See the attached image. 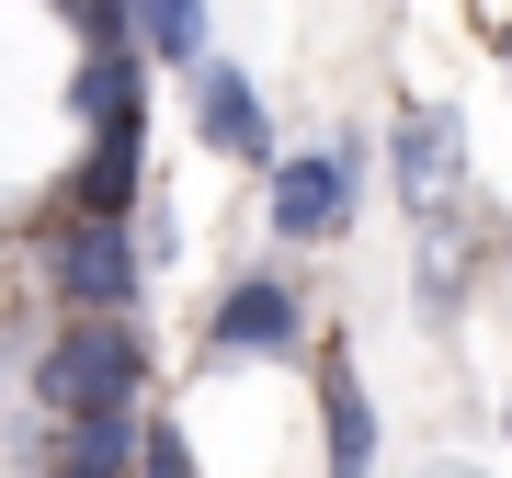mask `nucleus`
Instances as JSON below:
<instances>
[{"instance_id":"obj_1","label":"nucleus","mask_w":512,"mask_h":478,"mask_svg":"<svg viewBox=\"0 0 512 478\" xmlns=\"http://www.w3.org/2000/svg\"><path fill=\"white\" fill-rule=\"evenodd\" d=\"M137 376H148V353H137V331L114 308H80L69 331H57L46 353H35V399L57 410V422H80V410H114V399H137Z\"/></svg>"},{"instance_id":"obj_2","label":"nucleus","mask_w":512,"mask_h":478,"mask_svg":"<svg viewBox=\"0 0 512 478\" xmlns=\"http://www.w3.org/2000/svg\"><path fill=\"white\" fill-rule=\"evenodd\" d=\"M137 262H148V239H126L114 217H80V205H69V217L46 228V285L69 296V308H126Z\"/></svg>"},{"instance_id":"obj_3","label":"nucleus","mask_w":512,"mask_h":478,"mask_svg":"<svg viewBox=\"0 0 512 478\" xmlns=\"http://www.w3.org/2000/svg\"><path fill=\"white\" fill-rule=\"evenodd\" d=\"M353 194H365V148H308V160H274V239H342Z\"/></svg>"},{"instance_id":"obj_4","label":"nucleus","mask_w":512,"mask_h":478,"mask_svg":"<svg viewBox=\"0 0 512 478\" xmlns=\"http://www.w3.org/2000/svg\"><path fill=\"white\" fill-rule=\"evenodd\" d=\"M387 160H399L410 217H444V194H456V171H467V126H456V103H399Z\"/></svg>"},{"instance_id":"obj_5","label":"nucleus","mask_w":512,"mask_h":478,"mask_svg":"<svg viewBox=\"0 0 512 478\" xmlns=\"http://www.w3.org/2000/svg\"><path fill=\"white\" fill-rule=\"evenodd\" d=\"M296 331H308V308H296V285H274V274L228 285V296H217V319H205V342H217L228 365H262V353H296Z\"/></svg>"},{"instance_id":"obj_6","label":"nucleus","mask_w":512,"mask_h":478,"mask_svg":"<svg viewBox=\"0 0 512 478\" xmlns=\"http://www.w3.org/2000/svg\"><path fill=\"white\" fill-rule=\"evenodd\" d=\"M194 126H205V148H228V160H262V171H274V126H262L251 69L205 57V69H194Z\"/></svg>"},{"instance_id":"obj_7","label":"nucleus","mask_w":512,"mask_h":478,"mask_svg":"<svg viewBox=\"0 0 512 478\" xmlns=\"http://www.w3.org/2000/svg\"><path fill=\"white\" fill-rule=\"evenodd\" d=\"M69 205H80V217H126V205H137V103H114V114H103V148L80 160Z\"/></svg>"},{"instance_id":"obj_8","label":"nucleus","mask_w":512,"mask_h":478,"mask_svg":"<svg viewBox=\"0 0 512 478\" xmlns=\"http://www.w3.org/2000/svg\"><path fill=\"white\" fill-rule=\"evenodd\" d=\"M137 456H148V433H137V410L114 399V410H80V422H69L57 478H137Z\"/></svg>"},{"instance_id":"obj_9","label":"nucleus","mask_w":512,"mask_h":478,"mask_svg":"<svg viewBox=\"0 0 512 478\" xmlns=\"http://www.w3.org/2000/svg\"><path fill=\"white\" fill-rule=\"evenodd\" d=\"M319 410H330V478H365L376 467V410H365V387H353L342 353L319 365Z\"/></svg>"},{"instance_id":"obj_10","label":"nucleus","mask_w":512,"mask_h":478,"mask_svg":"<svg viewBox=\"0 0 512 478\" xmlns=\"http://www.w3.org/2000/svg\"><path fill=\"white\" fill-rule=\"evenodd\" d=\"M137 46L171 69H205V0H137Z\"/></svg>"},{"instance_id":"obj_11","label":"nucleus","mask_w":512,"mask_h":478,"mask_svg":"<svg viewBox=\"0 0 512 478\" xmlns=\"http://www.w3.org/2000/svg\"><path fill=\"white\" fill-rule=\"evenodd\" d=\"M456 285H467V251L444 239V217H421V274H410L421 319H444V308H456Z\"/></svg>"},{"instance_id":"obj_12","label":"nucleus","mask_w":512,"mask_h":478,"mask_svg":"<svg viewBox=\"0 0 512 478\" xmlns=\"http://www.w3.org/2000/svg\"><path fill=\"white\" fill-rule=\"evenodd\" d=\"M137 478H194V456H183V433H148V456H137Z\"/></svg>"},{"instance_id":"obj_13","label":"nucleus","mask_w":512,"mask_h":478,"mask_svg":"<svg viewBox=\"0 0 512 478\" xmlns=\"http://www.w3.org/2000/svg\"><path fill=\"white\" fill-rule=\"evenodd\" d=\"M501 69H512V35H501Z\"/></svg>"}]
</instances>
